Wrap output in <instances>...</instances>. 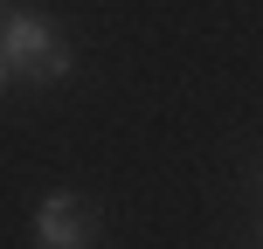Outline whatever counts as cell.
I'll return each mask as SVG.
<instances>
[{"label":"cell","mask_w":263,"mask_h":249,"mask_svg":"<svg viewBox=\"0 0 263 249\" xmlns=\"http://www.w3.org/2000/svg\"><path fill=\"white\" fill-rule=\"evenodd\" d=\"M0 55H7V69L28 76V83H63L69 69H77L69 35L42 7H7V21H0Z\"/></svg>","instance_id":"6da1fadb"},{"label":"cell","mask_w":263,"mask_h":249,"mask_svg":"<svg viewBox=\"0 0 263 249\" xmlns=\"http://www.w3.org/2000/svg\"><path fill=\"white\" fill-rule=\"evenodd\" d=\"M28 236H35V249H97V208L77 194H49Z\"/></svg>","instance_id":"7a4b0ae2"},{"label":"cell","mask_w":263,"mask_h":249,"mask_svg":"<svg viewBox=\"0 0 263 249\" xmlns=\"http://www.w3.org/2000/svg\"><path fill=\"white\" fill-rule=\"evenodd\" d=\"M7 83H14V69H7V55H0V90H7Z\"/></svg>","instance_id":"3957f363"},{"label":"cell","mask_w":263,"mask_h":249,"mask_svg":"<svg viewBox=\"0 0 263 249\" xmlns=\"http://www.w3.org/2000/svg\"><path fill=\"white\" fill-rule=\"evenodd\" d=\"M0 21H7V0H0Z\"/></svg>","instance_id":"277c9868"}]
</instances>
